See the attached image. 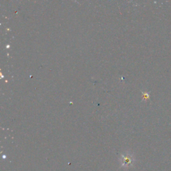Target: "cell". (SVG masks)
I'll return each mask as SVG.
<instances>
[{
  "instance_id": "cell-1",
  "label": "cell",
  "mask_w": 171,
  "mask_h": 171,
  "mask_svg": "<svg viewBox=\"0 0 171 171\" xmlns=\"http://www.w3.org/2000/svg\"><path fill=\"white\" fill-rule=\"evenodd\" d=\"M122 159V166H130L132 164V160L129 156H124Z\"/></svg>"
}]
</instances>
